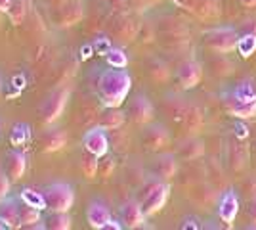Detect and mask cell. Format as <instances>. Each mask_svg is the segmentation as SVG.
Instances as JSON below:
<instances>
[{
  "mask_svg": "<svg viewBox=\"0 0 256 230\" xmlns=\"http://www.w3.org/2000/svg\"><path fill=\"white\" fill-rule=\"evenodd\" d=\"M132 88V77L124 69H104L98 75L96 92L104 108H120Z\"/></svg>",
  "mask_w": 256,
  "mask_h": 230,
  "instance_id": "1",
  "label": "cell"
},
{
  "mask_svg": "<svg viewBox=\"0 0 256 230\" xmlns=\"http://www.w3.org/2000/svg\"><path fill=\"white\" fill-rule=\"evenodd\" d=\"M170 196V186L166 180H162L159 176L150 178L148 182H144V186L140 188L136 199L140 201L142 209L146 211V215L151 217L155 213H159L160 209L164 207V203L168 201Z\"/></svg>",
  "mask_w": 256,
  "mask_h": 230,
  "instance_id": "2",
  "label": "cell"
},
{
  "mask_svg": "<svg viewBox=\"0 0 256 230\" xmlns=\"http://www.w3.org/2000/svg\"><path fill=\"white\" fill-rule=\"evenodd\" d=\"M48 211H69L75 203V190L67 182H52L42 190Z\"/></svg>",
  "mask_w": 256,
  "mask_h": 230,
  "instance_id": "3",
  "label": "cell"
},
{
  "mask_svg": "<svg viewBox=\"0 0 256 230\" xmlns=\"http://www.w3.org/2000/svg\"><path fill=\"white\" fill-rule=\"evenodd\" d=\"M50 18L58 27H73L84 18V4L82 0H65L54 4Z\"/></svg>",
  "mask_w": 256,
  "mask_h": 230,
  "instance_id": "4",
  "label": "cell"
},
{
  "mask_svg": "<svg viewBox=\"0 0 256 230\" xmlns=\"http://www.w3.org/2000/svg\"><path fill=\"white\" fill-rule=\"evenodd\" d=\"M67 100H69V90L65 88H56L46 96L40 106V119L44 125H52L54 121H58L64 115Z\"/></svg>",
  "mask_w": 256,
  "mask_h": 230,
  "instance_id": "5",
  "label": "cell"
},
{
  "mask_svg": "<svg viewBox=\"0 0 256 230\" xmlns=\"http://www.w3.org/2000/svg\"><path fill=\"white\" fill-rule=\"evenodd\" d=\"M237 41H239V35L234 27H214V29L204 33V44L216 52H222V54L235 50Z\"/></svg>",
  "mask_w": 256,
  "mask_h": 230,
  "instance_id": "6",
  "label": "cell"
},
{
  "mask_svg": "<svg viewBox=\"0 0 256 230\" xmlns=\"http://www.w3.org/2000/svg\"><path fill=\"white\" fill-rule=\"evenodd\" d=\"M109 136L107 131L100 125L90 127L88 131L82 134V146H84V152L92 153L96 157H104L106 153H109Z\"/></svg>",
  "mask_w": 256,
  "mask_h": 230,
  "instance_id": "7",
  "label": "cell"
},
{
  "mask_svg": "<svg viewBox=\"0 0 256 230\" xmlns=\"http://www.w3.org/2000/svg\"><path fill=\"white\" fill-rule=\"evenodd\" d=\"M2 169L6 171V175L12 182H20L27 171V155L14 148V150H8L4 153V161H2Z\"/></svg>",
  "mask_w": 256,
  "mask_h": 230,
  "instance_id": "8",
  "label": "cell"
},
{
  "mask_svg": "<svg viewBox=\"0 0 256 230\" xmlns=\"http://www.w3.org/2000/svg\"><path fill=\"white\" fill-rule=\"evenodd\" d=\"M128 115L138 125H148L155 117V108H153L151 100L146 94H138V96L132 98L130 106H128Z\"/></svg>",
  "mask_w": 256,
  "mask_h": 230,
  "instance_id": "9",
  "label": "cell"
},
{
  "mask_svg": "<svg viewBox=\"0 0 256 230\" xmlns=\"http://www.w3.org/2000/svg\"><path fill=\"white\" fill-rule=\"evenodd\" d=\"M148 219L146 211L142 209L138 199H130L126 203L120 205V211H118V220L122 222L124 228H140L144 226V222Z\"/></svg>",
  "mask_w": 256,
  "mask_h": 230,
  "instance_id": "10",
  "label": "cell"
},
{
  "mask_svg": "<svg viewBox=\"0 0 256 230\" xmlns=\"http://www.w3.org/2000/svg\"><path fill=\"white\" fill-rule=\"evenodd\" d=\"M224 108L230 115H234L237 119H252L256 117V100L248 102V100L237 98L234 92L224 96Z\"/></svg>",
  "mask_w": 256,
  "mask_h": 230,
  "instance_id": "11",
  "label": "cell"
},
{
  "mask_svg": "<svg viewBox=\"0 0 256 230\" xmlns=\"http://www.w3.org/2000/svg\"><path fill=\"white\" fill-rule=\"evenodd\" d=\"M111 219H113V215H111V211H109V207L104 201L94 199V201L88 203V207H86V222L90 224V228L104 230Z\"/></svg>",
  "mask_w": 256,
  "mask_h": 230,
  "instance_id": "12",
  "label": "cell"
},
{
  "mask_svg": "<svg viewBox=\"0 0 256 230\" xmlns=\"http://www.w3.org/2000/svg\"><path fill=\"white\" fill-rule=\"evenodd\" d=\"M142 144L150 150V152H159L164 150L170 144V134L162 125H151L146 129L144 136H142Z\"/></svg>",
  "mask_w": 256,
  "mask_h": 230,
  "instance_id": "13",
  "label": "cell"
},
{
  "mask_svg": "<svg viewBox=\"0 0 256 230\" xmlns=\"http://www.w3.org/2000/svg\"><path fill=\"white\" fill-rule=\"evenodd\" d=\"M203 77V67L195 60H186L178 67V81L184 88H195L201 83Z\"/></svg>",
  "mask_w": 256,
  "mask_h": 230,
  "instance_id": "14",
  "label": "cell"
},
{
  "mask_svg": "<svg viewBox=\"0 0 256 230\" xmlns=\"http://www.w3.org/2000/svg\"><path fill=\"white\" fill-rule=\"evenodd\" d=\"M67 142V132L64 129H48L38 138V150L42 153L60 152Z\"/></svg>",
  "mask_w": 256,
  "mask_h": 230,
  "instance_id": "15",
  "label": "cell"
},
{
  "mask_svg": "<svg viewBox=\"0 0 256 230\" xmlns=\"http://www.w3.org/2000/svg\"><path fill=\"white\" fill-rule=\"evenodd\" d=\"M237 213H239V197L234 190H228L224 196L220 197V203H218V217L224 220L228 226H232L237 219Z\"/></svg>",
  "mask_w": 256,
  "mask_h": 230,
  "instance_id": "16",
  "label": "cell"
},
{
  "mask_svg": "<svg viewBox=\"0 0 256 230\" xmlns=\"http://www.w3.org/2000/svg\"><path fill=\"white\" fill-rule=\"evenodd\" d=\"M0 219L8 224V228H20V197L6 196L0 199Z\"/></svg>",
  "mask_w": 256,
  "mask_h": 230,
  "instance_id": "17",
  "label": "cell"
},
{
  "mask_svg": "<svg viewBox=\"0 0 256 230\" xmlns=\"http://www.w3.org/2000/svg\"><path fill=\"white\" fill-rule=\"evenodd\" d=\"M176 171H178V161L170 153L159 155L153 163V175L162 178V180H170L172 176L176 175Z\"/></svg>",
  "mask_w": 256,
  "mask_h": 230,
  "instance_id": "18",
  "label": "cell"
},
{
  "mask_svg": "<svg viewBox=\"0 0 256 230\" xmlns=\"http://www.w3.org/2000/svg\"><path fill=\"white\" fill-rule=\"evenodd\" d=\"M124 119H126L124 111H120L118 108H106L98 117V125L104 127L106 131H117L124 125Z\"/></svg>",
  "mask_w": 256,
  "mask_h": 230,
  "instance_id": "19",
  "label": "cell"
},
{
  "mask_svg": "<svg viewBox=\"0 0 256 230\" xmlns=\"http://www.w3.org/2000/svg\"><path fill=\"white\" fill-rule=\"evenodd\" d=\"M44 224L50 230H69L73 226V219L69 211H50V215L44 219Z\"/></svg>",
  "mask_w": 256,
  "mask_h": 230,
  "instance_id": "20",
  "label": "cell"
},
{
  "mask_svg": "<svg viewBox=\"0 0 256 230\" xmlns=\"http://www.w3.org/2000/svg\"><path fill=\"white\" fill-rule=\"evenodd\" d=\"M31 127L27 123H16L10 132V144L16 148H22V146H27L31 142Z\"/></svg>",
  "mask_w": 256,
  "mask_h": 230,
  "instance_id": "21",
  "label": "cell"
},
{
  "mask_svg": "<svg viewBox=\"0 0 256 230\" xmlns=\"http://www.w3.org/2000/svg\"><path fill=\"white\" fill-rule=\"evenodd\" d=\"M203 142L201 140H197V138H188V140H184L180 144V148H178V155L184 157V159H195V157H199L201 153H203Z\"/></svg>",
  "mask_w": 256,
  "mask_h": 230,
  "instance_id": "22",
  "label": "cell"
},
{
  "mask_svg": "<svg viewBox=\"0 0 256 230\" xmlns=\"http://www.w3.org/2000/svg\"><path fill=\"white\" fill-rule=\"evenodd\" d=\"M20 199L25 201L27 205H31V207L40 209V211L48 209V205H46V197H44V192H36V190H32V188H23L22 194H20Z\"/></svg>",
  "mask_w": 256,
  "mask_h": 230,
  "instance_id": "23",
  "label": "cell"
},
{
  "mask_svg": "<svg viewBox=\"0 0 256 230\" xmlns=\"http://www.w3.org/2000/svg\"><path fill=\"white\" fill-rule=\"evenodd\" d=\"M27 12H29V2L27 0H14L8 10V20L14 25H22L27 18Z\"/></svg>",
  "mask_w": 256,
  "mask_h": 230,
  "instance_id": "24",
  "label": "cell"
},
{
  "mask_svg": "<svg viewBox=\"0 0 256 230\" xmlns=\"http://www.w3.org/2000/svg\"><path fill=\"white\" fill-rule=\"evenodd\" d=\"M237 52L243 56V58H250L256 52V35L254 33H246L243 37H239L237 41Z\"/></svg>",
  "mask_w": 256,
  "mask_h": 230,
  "instance_id": "25",
  "label": "cell"
},
{
  "mask_svg": "<svg viewBox=\"0 0 256 230\" xmlns=\"http://www.w3.org/2000/svg\"><path fill=\"white\" fill-rule=\"evenodd\" d=\"M98 165H100V157L96 155H92V153L86 152V155H82V161H80V169H82V175L88 178V180H92V178H96L98 175Z\"/></svg>",
  "mask_w": 256,
  "mask_h": 230,
  "instance_id": "26",
  "label": "cell"
},
{
  "mask_svg": "<svg viewBox=\"0 0 256 230\" xmlns=\"http://www.w3.org/2000/svg\"><path fill=\"white\" fill-rule=\"evenodd\" d=\"M106 62L107 66L117 67V69H124L128 66V56L124 54V50L120 48H111L106 54Z\"/></svg>",
  "mask_w": 256,
  "mask_h": 230,
  "instance_id": "27",
  "label": "cell"
},
{
  "mask_svg": "<svg viewBox=\"0 0 256 230\" xmlns=\"http://www.w3.org/2000/svg\"><path fill=\"white\" fill-rule=\"evenodd\" d=\"M130 20L126 18H115V25H111V33H115L118 39L122 41H128V37L134 35V29H130Z\"/></svg>",
  "mask_w": 256,
  "mask_h": 230,
  "instance_id": "28",
  "label": "cell"
},
{
  "mask_svg": "<svg viewBox=\"0 0 256 230\" xmlns=\"http://www.w3.org/2000/svg\"><path fill=\"white\" fill-rule=\"evenodd\" d=\"M115 157L113 155H109L106 153L104 157H100V165H98V175L102 176V178H109V176L113 175V171H115Z\"/></svg>",
  "mask_w": 256,
  "mask_h": 230,
  "instance_id": "29",
  "label": "cell"
},
{
  "mask_svg": "<svg viewBox=\"0 0 256 230\" xmlns=\"http://www.w3.org/2000/svg\"><path fill=\"white\" fill-rule=\"evenodd\" d=\"M234 94L237 98L252 102V100H256V88H254V85H250V83H241L239 87L234 88Z\"/></svg>",
  "mask_w": 256,
  "mask_h": 230,
  "instance_id": "30",
  "label": "cell"
},
{
  "mask_svg": "<svg viewBox=\"0 0 256 230\" xmlns=\"http://www.w3.org/2000/svg\"><path fill=\"white\" fill-rule=\"evenodd\" d=\"M10 186H12V180L8 178L6 171L0 167V199L6 196H10Z\"/></svg>",
  "mask_w": 256,
  "mask_h": 230,
  "instance_id": "31",
  "label": "cell"
},
{
  "mask_svg": "<svg viewBox=\"0 0 256 230\" xmlns=\"http://www.w3.org/2000/svg\"><path fill=\"white\" fill-rule=\"evenodd\" d=\"M94 46H96V52L98 54H104L106 56L107 52H109V50H111V48H113V46H111V41H109V39H102V41H100V43H94Z\"/></svg>",
  "mask_w": 256,
  "mask_h": 230,
  "instance_id": "32",
  "label": "cell"
},
{
  "mask_svg": "<svg viewBox=\"0 0 256 230\" xmlns=\"http://www.w3.org/2000/svg\"><path fill=\"white\" fill-rule=\"evenodd\" d=\"M201 224H199V219H195V217H186L184 222L180 224V228H199Z\"/></svg>",
  "mask_w": 256,
  "mask_h": 230,
  "instance_id": "33",
  "label": "cell"
},
{
  "mask_svg": "<svg viewBox=\"0 0 256 230\" xmlns=\"http://www.w3.org/2000/svg\"><path fill=\"white\" fill-rule=\"evenodd\" d=\"M234 131L239 138H246V136H248V131H246V127L243 125V123H235Z\"/></svg>",
  "mask_w": 256,
  "mask_h": 230,
  "instance_id": "34",
  "label": "cell"
},
{
  "mask_svg": "<svg viewBox=\"0 0 256 230\" xmlns=\"http://www.w3.org/2000/svg\"><path fill=\"white\" fill-rule=\"evenodd\" d=\"M14 0H0V14H8Z\"/></svg>",
  "mask_w": 256,
  "mask_h": 230,
  "instance_id": "35",
  "label": "cell"
},
{
  "mask_svg": "<svg viewBox=\"0 0 256 230\" xmlns=\"http://www.w3.org/2000/svg\"><path fill=\"white\" fill-rule=\"evenodd\" d=\"M248 217H250V220H252V222H256V197L250 201V207H248Z\"/></svg>",
  "mask_w": 256,
  "mask_h": 230,
  "instance_id": "36",
  "label": "cell"
},
{
  "mask_svg": "<svg viewBox=\"0 0 256 230\" xmlns=\"http://www.w3.org/2000/svg\"><path fill=\"white\" fill-rule=\"evenodd\" d=\"M243 6H254L256 4V0H239Z\"/></svg>",
  "mask_w": 256,
  "mask_h": 230,
  "instance_id": "37",
  "label": "cell"
},
{
  "mask_svg": "<svg viewBox=\"0 0 256 230\" xmlns=\"http://www.w3.org/2000/svg\"><path fill=\"white\" fill-rule=\"evenodd\" d=\"M8 228V224H6V222H4V220L0 219V230H6Z\"/></svg>",
  "mask_w": 256,
  "mask_h": 230,
  "instance_id": "38",
  "label": "cell"
},
{
  "mask_svg": "<svg viewBox=\"0 0 256 230\" xmlns=\"http://www.w3.org/2000/svg\"><path fill=\"white\" fill-rule=\"evenodd\" d=\"M52 4H60V2H65V0H50Z\"/></svg>",
  "mask_w": 256,
  "mask_h": 230,
  "instance_id": "39",
  "label": "cell"
},
{
  "mask_svg": "<svg viewBox=\"0 0 256 230\" xmlns=\"http://www.w3.org/2000/svg\"><path fill=\"white\" fill-rule=\"evenodd\" d=\"M0 94H2V77H0Z\"/></svg>",
  "mask_w": 256,
  "mask_h": 230,
  "instance_id": "40",
  "label": "cell"
}]
</instances>
